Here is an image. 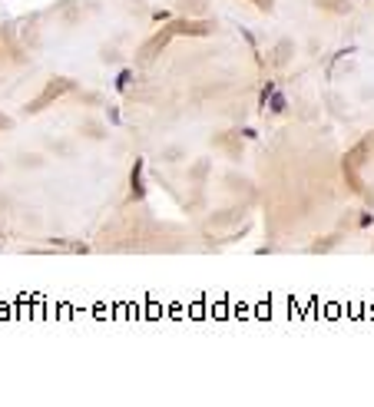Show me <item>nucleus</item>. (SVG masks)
Instances as JSON below:
<instances>
[{
    "label": "nucleus",
    "mask_w": 374,
    "mask_h": 407,
    "mask_svg": "<svg viewBox=\"0 0 374 407\" xmlns=\"http://www.w3.org/2000/svg\"><path fill=\"white\" fill-rule=\"evenodd\" d=\"M132 196H143V163H136L132 169Z\"/></svg>",
    "instance_id": "f257e3e1"
},
{
    "label": "nucleus",
    "mask_w": 374,
    "mask_h": 407,
    "mask_svg": "<svg viewBox=\"0 0 374 407\" xmlns=\"http://www.w3.org/2000/svg\"><path fill=\"white\" fill-rule=\"evenodd\" d=\"M126 83H129V70H126V73H120V80H116V86H120V89H126Z\"/></svg>",
    "instance_id": "f03ea898"
}]
</instances>
